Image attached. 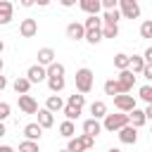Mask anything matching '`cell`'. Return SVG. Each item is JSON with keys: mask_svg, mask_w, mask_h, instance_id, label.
Returning <instances> with one entry per match:
<instances>
[{"mask_svg": "<svg viewBox=\"0 0 152 152\" xmlns=\"http://www.w3.org/2000/svg\"><path fill=\"white\" fill-rule=\"evenodd\" d=\"M93 145H95V138L81 133V135H76V138L69 140L66 150H69V152H88V150H93Z\"/></svg>", "mask_w": 152, "mask_h": 152, "instance_id": "3957f363", "label": "cell"}, {"mask_svg": "<svg viewBox=\"0 0 152 152\" xmlns=\"http://www.w3.org/2000/svg\"><path fill=\"white\" fill-rule=\"evenodd\" d=\"M2 50H5V43H2V40H0V55H2Z\"/></svg>", "mask_w": 152, "mask_h": 152, "instance_id": "7dc6e473", "label": "cell"}, {"mask_svg": "<svg viewBox=\"0 0 152 152\" xmlns=\"http://www.w3.org/2000/svg\"><path fill=\"white\" fill-rule=\"evenodd\" d=\"M88 152H90V150H88Z\"/></svg>", "mask_w": 152, "mask_h": 152, "instance_id": "f907efd6", "label": "cell"}, {"mask_svg": "<svg viewBox=\"0 0 152 152\" xmlns=\"http://www.w3.org/2000/svg\"><path fill=\"white\" fill-rule=\"evenodd\" d=\"M5 88H7V78H5V76H2V74H0V93H2V90H5Z\"/></svg>", "mask_w": 152, "mask_h": 152, "instance_id": "60d3db41", "label": "cell"}, {"mask_svg": "<svg viewBox=\"0 0 152 152\" xmlns=\"http://www.w3.org/2000/svg\"><path fill=\"white\" fill-rule=\"evenodd\" d=\"M104 95H112V97H116V95H121V86H119V81L116 78H109V81H104Z\"/></svg>", "mask_w": 152, "mask_h": 152, "instance_id": "d4e9b609", "label": "cell"}, {"mask_svg": "<svg viewBox=\"0 0 152 152\" xmlns=\"http://www.w3.org/2000/svg\"><path fill=\"white\" fill-rule=\"evenodd\" d=\"M86 40H88L90 45H97V43L102 40V28H97V31H86Z\"/></svg>", "mask_w": 152, "mask_h": 152, "instance_id": "d6a6232c", "label": "cell"}, {"mask_svg": "<svg viewBox=\"0 0 152 152\" xmlns=\"http://www.w3.org/2000/svg\"><path fill=\"white\" fill-rule=\"evenodd\" d=\"M5 133H7V128H5V124H2V121H0V138H2V135H5Z\"/></svg>", "mask_w": 152, "mask_h": 152, "instance_id": "ee69618b", "label": "cell"}, {"mask_svg": "<svg viewBox=\"0 0 152 152\" xmlns=\"http://www.w3.org/2000/svg\"><path fill=\"white\" fill-rule=\"evenodd\" d=\"M142 57H145V64H152V45H150V48L142 52Z\"/></svg>", "mask_w": 152, "mask_h": 152, "instance_id": "f35d334b", "label": "cell"}, {"mask_svg": "<svg viewBox=\"0 0 152 152\" xmlns=\"http://www.w3.org/2000/svg\"><path fill=\"white\" fill-rule=\"evenodd\" d=\"M119 140H121L124 145H135V142H138V128H133L131 124L124 126V128L119 131Z\"/></svg>", "mask_w": 152, "mask_h": 152, "instance_id": "7c38bea8", "label": "cell"}, {"mask_svg": "<svg viewBox=\"0 0 152 152\" xmlns=\"http://www.w3.org/2000/svg\"><path fill=\"white\" fill-rule=\"evenodd\" d=\"M128 119H131V126L133 128H142L145 124H147V116H145V109H133L131 114H128Z\"/></svg>", "mask_w": 152, "mask_h": 152, "instance_id": "ffe728a7", "label": "cell"}, {"mask_svg": "<svg viewBox=\"0 0 152 152\" xmlns=\"http://www.w3.org/2000/svg\"><path fill=\"white\" fill-rule=\"evenodd\" d=\"M145 116H147V121H152V104H147V109H145Z\"/></svg>", "mask_w": 152, "mask_h": 152, "instance_id": "b9f144b4", "label": "cell"}, {"mask_svg": "<svg viewBox=\"0 0 152 152\" xmlns=\"http://www.w3.org/2000/svg\"><path fill=\"white\" fill-rule=\"evenodd\" d=\"M138 97H140L142 102H147V104H152V86H150V83H145V86H140V90H138Z\"/></svg>", "mask_w": 152, "mask_h": 152, "instance_id": "4dcf8cb0", "label": "cell"}, {"mask_svg": "<svg viewBox=\"0 0 152 152\" xmlns=\"http://www.w3.org/2000/svg\"><path fill=\"white\" fill-rule=\"evenodd\" d=\"M119 12H121L124 19H138L140 5H138V0H119Z\"/></svg>", "mask_w": 152, "mask_h": 152, "instance_id": "277c9868", "label": "cell"}, {"mask_svg": "<svg viewBox=\"0 0 152 152\" xmlns=\"http://www.w3.org/2000/svg\"><path fill=\"white\" fill-rule=\"evenodd\" d=\"M116 81H119V86H121V95H128V93L133 90V86H135V74H133L131 69H126V71H119Z\"/></svg>", "mask_w": 152, "mask_h": 152, "instance_id": "5b68a950", "label": "cell"}, {"mask_svg": "<svg viewBox=\"0 0 152 152\" xmlns=\"http://www.w3.org/2000/svg\"><path fill=\"white\" fill-rule=\"evenodd\" d=\"M114 107L119 112H124V114H131L135 109V97L133 95H116L114 97Z\"/></svg>", "mask_w": 152, "mask_h": 152, "instance_id": "ba28073f", "label": "cell"}, {"mask_svg": "<svg viewBox=\"0 0 152 152\" xmlns=\"http://www.w3.org/2000/svg\"><path fill=\"white\" fill-rule=\"evenodd\" d=\"M38 126L45 131V128H52L55 126V114L52 112H48L45 107L43 109H38Z\"/></svg>", "mask_w": 152, "mask_h": 152, "instance_id": "ac0fdd59", "label": "cell"}, {"mask_svg": "<svg viewBox=\"0 0 152 152\" xmlns=\"http://www.w3.org/2000/svg\"><path fill=\"white\" fill-rule=\"evenodd\" d=\"M26 78L31 81V86L33 83H43V81H48V69L40 66V64H31L26 69Z\"/></svg>", "mask_w": 152, "mask_h": 152, "instance_id": "8992f818", "label": "cell"}, {"mask_svg": "<svg viewBox=\"0 0 152 152\" xmlns=\"http://www.w3.org/2000/svg\"><path fill=\"white\" fill-rule=\"evenodd\" d=\"M36 57H38V62H36V64H40V66H45V69H48L50 64H55V62H57V59H55L57 55H55V50H52V48H40Z\"/></svg>", "mask_w": 152, "mask_h": 152, "instance_id": "8fae6325", "label": "cell"}, {"mask_svg": "<svg viewBox=\"0 0 152 152\" xmlns=\"http://www.w3.org/2000/svg\"><path fill=\"white\" fill-rule=\"evenodd\" d=\"M131 124V119H128V114H124V112H116V114H107L104 119H102V131H107V133H119L124 126H128Z\"/></svg>", "mask_w": 152, "mask_h": 152, "instance_id": "6da1fadb", "label": "cell"}, {"mask_svg": "<svg viewBox=\"0 0 152 152\" xmlns=\"http://www.w3.org/2000/svg\"><path fill=\"white\" fill-rule=\"evenodd\" d=\"M12 88H14L17 95H28V90H31V81H28L26 76H17L14 83H12Z\"/></svg>", "mask_w": 152, "mask_h": 152, "instance_id": "d6986e66", "label": "cell"}, {"mask_svg": "<svg viewBox=\"0 0 152 152\" xmlns=\"http://www.w3.org/2000/svg\"><path fill=\"white\" fill-rule=\"evenodd\" d=\"M119 19H121V12H119V10L102 12V24H119Z\"/></svg>", "mask_w": 152, "mask_h": 152, "instance_id": "83f0119b", "label": "cell"}, {"mask_svg": "<svg viewBox=\"0 0 152 152\" xmlns=\"http://www.w3.org/2000/svg\"><path fill=\"white\" fill-rule=\"evenodd\" d=\"M36 33H38V21L31 19V17L21 19V24H19V36H21V38H33Z\"/></svg>", "mask_w": 152, "mask_h": 152, "instance_id": "9c48e42d", "label": "cell"}, {"mask_svg": "<svg viewBox=\"0 0 152 152\" xmlns=\"http://www.w3.org/2000/svg\"><path fill=\"white\" fill-rule=\"evenodd\" d=\"M83 26H86V31H97V28H102V17H88L83 21Z\"/></svg>", "mask_w": 152, "mask_h": 152, "instance_id": "f1b7e54d", "label": "cell"}, {"mask_svg": "<svg viewBox=\"0 0 152 152\" xmlns=\"http://www.w3.org/2000/svg\"><path fill=\"white\" fill-rule=\"evenodd\" d=\"M114 66H116L119 71L131 69V55H126V52H116V55H114Z\"/></svg>", "mask_w": 152, "mask_h": 152, "instance_id": "603a6c76", "label": "cell"}, {"mask_svg": "<svg viewBox=\"0 0 152 152\" xmlns=\"http://www.w3.org/2000/svg\"><path fill=\"white\" fill-rule=\"evenodd\" d=\"M66 104H74V107H81V109H83V104H86V95H81V93H74V95H69Z\"/></svg>", "mask_w": 152, "mask_h": 152, "instance_id": "836d02e7", "label": "cell"}, {"mask_svg": "<svg viewBox=\"0 0 152 152\" xmlns=\"http://www.w3.org/2000/svg\"><path fill=\"white\" fill-rule=\"evenodd\" d=\"M10 114H12V107H10L7 102H0V121H2V124H5V119H7Z\"/></svg>", "mask_w": 152, "mask_h": 152, "instance_id": "74e56055", "label": "cell"}, {"mask_svg": "<svg viewBox=\"0 0 152 152\" xmlns=\"http://www.w3.org/2000/svg\"><path fill=\"white\" fill-rule=\"evenodd\" d=\"M150 152H152V150H150Z\"/></svg>", "mask_w": 152, "mask_h": 152, "instance_id": "816d5d0a", "label": "cell"}, {"mask_svg": "<svg viewBox=\"0 0 152 152\" xmlns=\"http://www.w3.org/2000/svg\"><path fill=\"white\" fill-rule=\"evenodd\" d=\"M150 135H152V126H150Z\"/></svg>", "mask_w": 152, "mask_h": 152, "instance_id": "681fc988", "label": "cell"}, {"mask_svg": "<svg viewBox=\"0 0 152 152\" xmlns=\"http://www.w3.org/2000/svg\"><path fill=\"white\" fill-rule=\"evenodd\" d=\"M119 36V24H102V38H116Z\"/></svg>", "mask_w": 152, "mask_h": 152, "instance_id": "f546056e", "label": "cell"}, {"mask_svg": "<svg viewBox=\"0 0 152 152\" xmlns=\"http://www.w3.org/2000/svg\"><path fill=\"white\" fill-rule=\"evenodd\" d=\"M90 114H93V119H97V121H100V119H104L109 112H107V104H104L102 100H95V102L90 104Z\"/></svg>", "mask_w": 152, "mask_h": 152, "instance_id": "44dd1931", "label": "cell"}, {"mask_svg": "<svg viewBox=\"0 0 152 152\" xmlns=\"http://www.w3.org/2000/svg\"><path fill=\"white\" fill-rule=\"evenodd\" d=\"M40 135H43V128L38 126V121H36V124H26V126H24V138H26V140L38 142V140H40Z\"/></svg>", "mask_w": 152, "mask_h": 152, "instance_id": "9a60e30c", "label": "cell"}, {"mask_svg": "<svg viewBox=\"0 0 152 152\" xmlns=\"http://www.w3.org/2000/svg\"><path fill=\"white\" fill-rule=\"evenodd\" d=\"M64 100L59 97V95H50L48 100H45V109L48 112H52V114H57V112H64Z\"/></svg>", "mask_w": 152, "mask_h": 152, "instance_id": "e0dca14e", "label": "cell"}, {"mask_svg": "<svg viewBox=\"0 0 152 152\" xmlns=\"http://www.w3.org/2000/svg\"><path fill=\"white\" fill-rule=\"evenodd\" d=\"M107 152H121V150H119V147H109Z\"/></svg>", "mask_w": 152, "mask_h": 152, "instance_id": "bcb514c9", "label": "cell"}, {"mask_svg": "<svg viewBox=\"0 0 152 152\" xmlns=\"http://www.w3.org/2000/svg\"><path fill=\"white\" fill-rule=\"evenodd\" d=\"M142 76H145L147 81H152V64H145V69H142Z\"/></svg>", "mask_w": 152, "mask_h": 152, "instance_id": "ab89813d", "label": "cell"}, {"mask_svg": "<svg viewBox=\"0 0 152 152\" xmlns=\"http://www.w3.org/2000/svg\"><path fill=\"white\" fill-rule=\"evenodd\" d=\"M12 12H14V5L10 0H0V26L12 21Z\"/></svg>", "mask_w": 152, "mask_h": 152, "instance_id": "2e32d148", "label": "cell"}, {"mask_svg": "<svg viewBox=\"0 0 152 152\" xmlns=\"http://www.w3.org/2000/svg\"><path fill=\"white\" fill-rule=\"evenodd\" d=\"M0 152H14V147H10V145H0Z\"/></svg>", "mask_w": 152, "mask_h": 152, "instance_id": "7bdbcfd3", "label": "cell"}, {"mask_svg": "<svg viewBox=\"0 0 152 152\" xmlns=\"http://www.w3.org/2000/svg\"><path fill=\"white\" fill-rule=\"evenodd\" d=\"M19 152H38V142L24 140V142H19Z\"/></svg>", "mask_w": 152, "mask_h": 152, "instance_id": "d590c367", "label": "cell"}, {"mask_svg": "<svg viewBox=\"0 0 152 152\" xmlns=\"http://www.w3.org/2000/svg\"><path fill=\"white\" fill-rule=\"evenodd\" d=\"M100 2H102V10H104V12L119 10V0H100Z\"/></svg>", "mask_w": 152, "mask_h": 152, "instance_id": "8d00e7d4", "label": "cell"}, {"mask_svg": "<svg viewBox=\"0 0 152 152\" xmlns=\"http://www.w3.org/2000/svg\"><path fill=\"white\" fill-rule=\"evenodd\" d=\"M57 152H69V150H57Z\"/></svg>", "mask_w": 152, "mask_h": 152, "instance_id": "c3c4849f", "label": "cell"}, {"mask_svg": "<svg viewBox=\"0 0 152 152\" xmlns=\"http://www.w3.org/2000/svg\"><path fill=\"white\" fill-rule=\"evenodd\" d=\"M81 114H83V109H81V107H74V104H64V116H66V121H76Z\"/></svg>", "mask_w": 152, "mask_h": 152, "instance_id": "4316f807", "label": "cell"}, {"mask_svg": "<svg viewBox=\"0 0 152 152\" xmlns=\"http://www.w3.org/2000/svg\"><path fill=\"white\" fill-rule=\"evenodd\" d=\"M64 86H66V81H64V76H50L48 78V88H50V93H62L64 90Z\"/></svg>", "mask_w": 152, "mask_h": 152, "instance_id": "cb8c5ba5", "label": "cell"}, {"mask_svg": "<svg viewBox=\"0 0 152 152\" xmlns=\"http://www.w3.org/2000/svg\"><path fill=\"white\" fill-rule=\"evenodd\" d=\"M66 38L69 40H86V26L81 24V21H71V24H66Z\"/></svg>", "mask_w": 152, "mask_h": 152, "instance_id": "30bf717a", "label": "cell"}, {"mask_svg": "<svg viewBox=\"0 0 152 152\" xmlns=\"http://www.w3.org/2000/svg\"><path fill=\"white\" fill-rule=\"evenodd\" d=\"M2 69H5V62H2V57H0V74H2Z\"/></svg>", "mask_w": 152, "mask_h": 152, "instance_id": "f6af8a7d", "label": "cell"}, {"mask_svg": "<svg viewBox=\"0 0 152 152\" xmlns=\"http://www.w3.org/2000/svg\"><path fill=\"white\" fill-rule=\"evenodd\" d=\"M140 36L142 38H152V19H147V21L140 24Z\"/></svg>", "mask_w": 152, "mask_h": 152, "instance_id": "e575fe53", "label": "cell"}, {"mask_svg": "<svg viewBox=\"0 0 152 152\" xmlns=\"http://www.w3.org/2000/svg\"><path fill=\"white\" fill-rule=\"evenodd\" d=\"M74 81H76V90H78L81 95H88V93L93 90L95 76H93V71H90L88 66H81V69L76 71V76H74Z\"/></svg>", "mask_w": 152, "mask_h": 152, "instance_id": "7a4b0ae2", "label": "cell"}, {"mask_svg": "<svg viewBox=\"0 0 152 152\" xmlns=\"http://www.w3.org/2000/svg\"><path fill=\"white\" fill-rule=\"evenodd\" d=\"M64 71H66L64 64H62V62H55V64L48 66V78H50V76H64Z\"/></svg>", "mask_w": 152, "mask_h": 152, "instance_id": "1f68e13d", "label": "cell"}, {"mask_svg": "<svg viewBox=\"0 0 152 152\" xmlns=\"http://www.w3.org/2000/svg\"><path fill=\"white\" fill-rule=\"evenodd\" d=\"M78 7L88 14V17H100V10H102V2L100 0H81Z\"/></svg>", "mask_w": 152, "mask_h": 152, "instance_id": "4fadbf2b", "label": "cell"}, {"mask_svg": "<svg viewBox=\"0 0 152 152\" xmlns=\"http://www.w3.org/2000/svg\"><path fill=\"white\" fill-rule=\"evenodd\" d=\"M17 104L21 109V114H38V102L33 95H19L17 97Z\"/></svg>", "mask_w": 152, "mask_h": 152, "instance_id": "52a82bcc", "label": "cell"}, {"mask_svg": "<svg viewBox=\"0 0 152 152\" xmlns=\"http://www.w3.org/2000/svg\"><path fill=\"white\" fill-rule=\"evenodd\" d=\"M142 69H145V57L142 55H133L131 57V71L133 74H142Z\"/></svg>", "mask_w": 152, "mask_h": 152, "instance_id": "484cf974", "label": "cell"}, {"mask_svg": "<svg viewBox=\"0 0 152 152\" xmlns=\"http://www.w3.org/2000/svg\"><path fill=\"white\" fill-rule=\"evenodd\" d=\"M83 133H86V135H90V138H97V135L102 133V124H100L97 119H93V116H90V119H86V121H83Z\"/></svg>", "mask_w": 152, "mask_h": 152, "instance_id": "5bb4252c", "label": "cell"}, {"mask_svg": "<svg viewBox=\"0 0 152 152\" xmlns=\"http://www.w3.org/2000/svg\"><path fill=\"white\" fill-rule=\"evenodd\" d=\"M59 135H62V138H66V140L76 138V124H74V121H66V119H64V121L59 124Z\"/></svg>", "mask_w": 152, "mask_h": 152, "instance_id": "7402d4cb", "label": "cell"}]
</instances>
